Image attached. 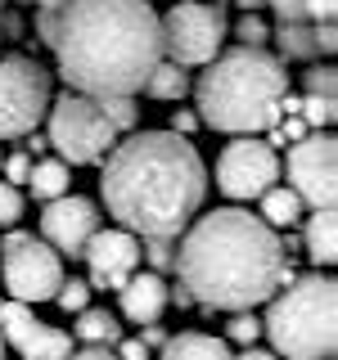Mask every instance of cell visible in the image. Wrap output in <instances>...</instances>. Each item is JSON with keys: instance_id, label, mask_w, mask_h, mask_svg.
Returning <instances> with one entry per match:
<instances>
[{"instance_id": "12", "label": "cell", "mask_w": 338, "mask_h": 360, "mask_svg": "<svg viewBox=\"0 0 338 360\" xmlns=\"http://www.w3.org/2000/svg\"><path fill=\"white\" fill-rule=\"evenodd\" d=\"M0 338H5L23 360H68L77 352L73 333L37 320L32 307H23V302H14V297L0 302Z\"/></svg>"}, {"instance_id": "22", "label": "cell", "mask_w": 338, "mask_h": 360, "mask_svg": "<svg viewBox=\"0 0 338 360\" xmlns=\"http://www.w3.org/2000/svg\"><path fill=\"white\" fill-rule=\"evenodd\" d=\"M270 41H275V59H298V63L315 59L311 22H280V27L270 32Z\"/></svg>"}, {"instance_id": "4", "label": "cell", "mask_w": 338, "mask_h": 360, "mask_svg": "<svg viewBox=\"0 0 338 360\" xmlns=\"http://www.w3.org/2000/svg\"><path fill=\"white\" fill-rule=\"evenodd\" d=\"M194 112L203 127L225 135H262L280 122V99L289 95L284 59L270 50L234 45L203 63V77L194 86Z\"/></svg>"}, {"instance_id": "29", "label": "cell", "mask_w": 338, "mask_h": 360, "mask_svg": "<svg viewBox=\"0 0 338 360\" xmlns=\"http://www.w3.org/2000/svg\"><path fill=\"white\" fill-rule=\"evenodd\" d=\"M23 212H27V198H23V189L0 180V230H9V225H23Z\"/></svg>"}, {"instance_id": "6", "label": "cell", "mask_w": 338, "mask_h": 360, "mask_svg": "<svg viewBox=\"0 0 338 360\" xmlns=\"http://www.w3.org/2000/svg\"><path fill=\"white\" fill-rule=\"evenodd\" d=\"M45 140L68 167H99L118 144V131L99 112V99L63 90V95H50V108H45Z\"/></svg>"}, {"instance_id": "2", "label": "cell", "mask_w": 338, "mask_h": 360, "mask_svg": "<svg viewBox=\"0 0 338 360\" xmlns=\"http://www.w3.org/2000/svg\"><path fill=\"white\" fill-rule=\"evenodd\" d=\"M50 50L77 95H140L163 59V27L149 0H68Z\"/></svg>"}, {"instance_id": "5", "label": "cell", "mask_w": 338, "mask_h": 360, "mask_svg": "<svg viewBox=\"0 0 338 360\" xmlns=\"http://www.w3.org/2000/svg\"><path fill=\"white\" fill-rule=\"evenodd\" d=\"M262 333L284 360H334L338 352V279L307 270L270 292Z\"/></svg>"}, {"instance_id": "45", "label": "cell", "mask_w": 338, "mask_h": 360, "mask_svg": "<svg viewBox=\"0 0 338 360\" xmlns=\"http://www.w3.org/2000/svg\"><path fill=\"white\" fill-rule=\"evenodd\" d=\"M32 5H37V9H63L68 0H32Z\"/></svg>"}, {"instance_id": "26", "label": "cell", "mask_w": 338, "mask_h": 360, "mask_svg": "<svg viewBox=\"0 0 338 360\" xmlns=\"http://www.w3.org/2000/svg\"><path fill=\"white\" fill-rule=\"evenodd\" d=\"M140 262H149L154 275H167L176 266V239H140Z\"/></svg>"}, {"instance_id": "21", "label": "cell", "mask_w": 338, "mask_h": 360, "mask_svg": "<svg viewBox=\"0 0 338 360\" xmlns=\"http://www.w3.org/2000/svg\"><path fill=\"white\" fill-rule=\"evenodd\" d=\"M257 202H262V212H257V217H262L270 230H289V225H298L302 212H307V207H302V198L293 194L289 185H270Z\"/></svg>"}, {"instance_id": "9", "label": "cell", "mask_w": 338, "mask_h": 360, "mask_svg": "<svg viewBox=\"0 0 338 360\" xmlns=\"http://www.w3.org/2000/svg\"><path fill=\"white\" fill-rule=\"evenodd\" d=\"M280 172L284 185L302 198V207H334L338 198V140L334 131H311L298 144H289Z\"/></svg>"}, {"instance_id": "33", "label": "cell", "mask_w": 338, "mask_h": 360, "mask_svg": "<svg viewBox=\"0 0 338 360\" xmlns=\"http://www.w3.org/2000/svg\"><path fill=\"white\" fill-rule=\"evenodd\" d=\"M113 356L118 360H154V352L140 342V338H118V342H113Z\"/></svg>"}, {"instance_id": "37", "label": "cell", "mask_w": 338, "mask_h": 360, "mask_svg": "<svg viewBox=\"0 0 338 360\" xmlns=\"http://www.w3.org/2000/svg\"><path fill=\"white\" fill-rule=\"evenodd\" d=\"M54 27H59V9H37V37H41V45H54Z\"/></svg>"}, {"instance_id": "15", "label": "cell", "mask_w": 338, "mask_h": 360, "mask_svg": "<svg viewBox=\"0 0 338 360\" xmlns=\"http://www.w3.org/2000/svg\"><path fill=\"white\" fill-rule=\"evenodd\" d=\"M118 307H122V320L154 324L167 311V279L154 275V270H135L127 284L118 288Z\"/></svg>"}, {"instance_id": "18", "label": "cell", "mask_w": 338, "mask_h": 360, "mask_svg": "<svg viewBox=\"0 0 338 360\" xmlns=\"http://www.w3.org/2000/svg\"><path fill=\"white\" fill-rule=\"evenodd\" d=\"M189 68H180V63H172V59H158V68L149 77H144V86H140V95H149V99H158V104H180V99L189 95Z\"/></svg>"}, {"instance_id": "27", "label": "cell", "mask_w": 338, "mask_h": 360, "mask_svg": "<svg viewBox=\"0 0 338 360\" xmlns=\"http://www.w3.org/2000/svg\"><path fill=\"white\" fill-rule=\"evenodd\" d=\"M90 292H95V288H90L86 279H68V275H63V284H59V292H54L50 302H59V311L77 315V311H86V307H90Z\"/></svg>"}, {"instance_id": "46", "label": "cell", "mask_w": 338, "mask_h": 360, "mask_svg": "<svg viewBox=\"0 0 338 360\" xmlns=\"http://www.w3.org/2000/svg\"><path fill=\"white\" fill-rule=\"evenodd\" d=\"M14 5H18V9H32V0H14Z\"/></svg>"}, {"instance_id": "14", "label": "cell", "mask_w": 338, "mask_h": 360, "mask_svg": "<svg viewBox=\"0 0 338 360\" xmlns=\"http://www.w3.org/2000/svg\"><path fill=\"white\" fill-rule=\"evenodd\" d=\"M82 262L90 266V279H86L90 288L118 292L135 270H140V239H135L131 230H122V225L118 230H104V225H99L82 248Z\"/></svg>"}, {"instance_id": "38", "label": "cell", "mask_w": 338, "mask_h": 360, "mask_svg": "<svg viewBox=\"0 0 338 360\" xmlns=\"http://www.w3.org/2000/svg\"><path fill=\"white\" fill-rule=\"evenodd\" d=\"M275 131L284 135V144H298L302 135H311V127H307L302 117H280V122H275Z\"/></svg>"}, {"instance_id": "3", "label": "cell", "mask_w": 338, "mask_h": 360, "mask_svg": "<svg viewBox=\"0 0 338 360\" xmlns=\"http://www.w3.org/2000/svg\"><path fill=\"white\" fill-rule=\"evenodd\" d=\"M176 248V275L203 311H253L280 288L284 248L280 230L244 207H212L185 225Z\"/></svg>"}, {"instance_id": "7", "label": "cell", "mask_w": 338, "mask_h": 360, "mask_svg": "<svg viewBox=\"0 0 338 360\" xmlns=\"http://www.w3.org/2000/svg\"><path fill=\"white\" fill-rule=\"evenodd\" d=\"M163 27V59H172L180 68H203L221 54L225 45V9L221 0H176L167 14H158Z\"/></svg>"}, {"instance_id": "8", "label": "cell", "mask_w": 338, "mask_h": 360, "mask_svg": "<svg viewBox=\"0 0 338 360\" xmlns=\"http://www.w3.org/2000/svg\"><path fill=\"white\" fill-rule=\"evenodd\" d=\"M54 95V72L27 54L0 59V140H23L45 122Z\"/></svg>"}, {"instance_id": "44", "label": "cell", "mask_w": 338, "mask_h": 360, "mask_svg": "<svg viewBox=\"0 0 338 360\" xmlns=\"http://www.w3.org/2000/svg\"><path fill=\"white\" fill-rule=\"evenodd\" d=\"M234 360H280L275 352H262V347H244V356H234Z\"/></svg>"}, {"instance_id": "48", "label": "cell", "mask_w": 338, "mask_h": 360, "mask_svg": "<svg viewBox=\"0 0 338 360\" xmlns=\"http://www.w3.org/2000/svg\"><path fill=\"white\" fill-rule=\"evenodd\" d=\"M0 162H5V149H0Z\"/></svg>"}, {"instance_id": "13", "label": "cell", "mask_w": 338, "mask_h": 360, "mask_svg": "<svg viewBox=\"0 0 338 360\" xmlns=\"http://www.w3.org/2000/svg\"><path fill=\"white\" fill-rule=\"evenodd\" d=\"M95 230H99V202L95 198H82L68 189L63 198L41 202V239L59 257H68V262H82V248Z\"/></svg>"}, {"instance_id": "49", "label": "cell", "mask_w": 338, "mask_h": 360, "mask_svg": "<svg viewBox=\"0 0 338 360\" xmlns=\"http://www.w3.org/2000/svg\"><path fill=\"white\" fill-rule=\"evenodd\" d=\"M0 9H5V0H0Z\"/></svg>"}, {"instance_id": "24", "label": "cell", "mask_w": 338, "mask_h": 360, "mask_svg": "<svg viewBox=\"0 0 338 360\" xmlns=\"http://www.w3.org/2000/svg\"><path fill=\"white\" fill-rule=\"evenodd\" d=\"M298 117L307 122L311 131H330L334 117H338V99H325V95H302L298 99Z\"/></svg>"}, {"instance_id": "39", "label": "cell", "mask_w": 338, "mask_h": 360, "mask_svg": "<svg viewBox=\"0 0 338 360\" xmlns=\"http://www.w3.org/2000/svg\"><path fill=\"white\" fill-rule=\"evenodd\" d=\"M167 338H172V333H167V329H163V324H158V320H154V324H140V342L149 347V352H154V347H163Z\"/></svg>"}, {"instance_id": "30", "label": "cell", "mask_w": 338, "mask_h": 360, "mask_svg": "<svg viewBox=\"0 0 338 360\" xmlns=\"http://www.w3.org/2000/svg\"><path fill=\"white\" fill-rule=\"evenodd\" d=\"M225 338H230V342H239V347H253L257 338H262V320H257L253 311H234L230 324H225Z\"/></svg>"}, {"instance_id": "35", "label": "cell", "mask_w": 338, "mask_h": 360, "mask_svg": "<svg viewBox=\"0 0 338 360\" xmlns=\"http://www.w3.org/2000/svg\"><path fill=\"white\" fill-rule=\"evenodd\" d=\"M266 9L280 22H307V18H302V0H266Z\"/></svg>"}, {"instance_id": "25", "label": "cell", "mask_w": 338, "mask_h": 360, "mask_svg": "<svg viewBox=\"0 0 338 360\" xmlns=\"http://www.w3.org/2000/svg\"><path fill=\"white\" fill-rule=\"evenodd\" d=\"M225 37H234L239 45H253V50H266L270 22H266L262 14H239V22H234V27H225Z\"/></svg>"}, {"instance_id": "17", "label": "cell", "mask_w": 338, "mask_h": 360, "mask_svg": "<svg viewBox=\"0 0 338 360\" xmlns=\"http://www.w3.org/2000/svg\"><path fill=\"white\" fill-rule=\"evenodd\" d=\"M158 360H234V356L221 338H212L203 329H185V333L167 338V342L158 347Z\"/></svg>"}, {"instance_id": "43", "label": "cell", "mask_w": 338, "mask_h": 360, "mask_svg": "<svg viewBox=\"0 0 338 360\" xmlns=\"http://www.w3.org/2000/svg\"><path fill=\"white\" fill-rule=\"evenodd\" d=\"M234 9H239V14H262L266 9V0H230Z\"/></svg>"}, {"instance_id": "47", "label": "cell", "mask_w": 338, "mask_h": 360, "mask_svg": "<svg viewBox=\"0 0 338 360\" xmlns=\"http://www.w3.org/2000/svg\"><path fill=\"white\" fill-rule=\"evenodd\" d=\"M0 360H5V338H0Z\"/></svg>"}, {"instance_id": "31", "label": "cell", "mask_w": 338, "mask_h": 360, "mask_svg": "<svg viewBox=\"0 0 338 360\" xmlns=\"http://www.w3.org/2000/svg\"><path fill=\"white\" fill-rule=\"evenodd\" d=\"M32 162H37V158H32L27 149H14V153H5V162H0V176H5V185H27V176H32Z\"/></svg>"}, {"instance_id": "28", "label": "cell", "mask_w": 338, "mask_h": 360, "mask_svg": "<svg viewBox=\"0 0 338 360\" xmlns=\"http://www.w3.org/2000/svg\"><path fill=\"white\" fill-rule=\"evenodd\" d=\"M302 86H307V95H325V99H338V72L334 63H315L302 72Z\"/></svg>"}, {"instance_id": "23", "label": "cell", "mask_w": 338, "mask_h": 360, "mask_svg": "<svg viewBox=\"0 0 338 360\" xmlns=\"http://www.w3.org/2000/svg\"><path fill=\"white\" fill-rule=\"evenodd\" d=\"M99 112L113 122L118 135L140 127V104H135V95H104V99H99Z\"/></svg>"}, {"instance_id": "36", "label": "cell", "mask_w": 338, "mask_h": 360, "mask_svg": "<svg viewBox=\"0 0 338 360\" xmlns=\"http://www.w3.org/2000/svg\"><path fill=\"white\" fill-rule=\"evenodd\" d=\"M203 127V122H199V112L194 108H172V127H167V131H176V135H194Z\"/></svg>"}, {"instance_id": "34", "label": "cell", "mask_w": 338, "mask_h": 360, "mask_svg": "<svg viewBox=\"0 0 338 360\" xmlns=\"http://www.w3.org/2000/svg\"><path fill=\"white\" fill-rule=\"evenodd\" d=\"M311 37H315V54H334L338 50V27L334 22H311Z\"/></svg>"}, {"instance_id": "19", "label": "cell", "mask_w": 338, "mask_h": 360, "mask_svg": "<svg viewBox=\"0 0 338 360\" xmlns=\"http://www.w3.org/2000/svg\"><path fill=\"white\" fill-rule=\"evenodd\" d=\"M23 189H32V198H37V202L63 198L68 189H73V167H68L63 158H37V162H32V176H27V185H23Z\"/></svg>"}, {"instance_id": "10", "label": "cell", "mask_w": 338, "mask_h": 360, "mask_svg": "<svg viewBox=\"0 0 338 360\" xmlns=\"http://www.w3.org/2000/svg\"><path fill=\"white\" fill-rule=\"evenodd\" d=\"M270 185H280V153L262 135H234L217 158V189L230 202H257Z\"/></svg>"}, {"instance_id": "41", "label": "cell", "mask_w": 338, "mask_h": 360, "mask_svg": "<svg viewBox=\"0 0 338 360\" xmlns=\"http://www.w3.org/2000/svg\"><path fill=\"white\" fill-rule=\"evenodd\" d=\"M23 140H27V144H23V149H27L32 158H45V149H50V140H45V135H37V131H27V135H23Z\"/></svg>"}, {"instance_id": "11", "label": "cell", "mask_w": 338, "mask_h": 360, "mask_svg": "<svg viewBox=\"0 0 338 360\" xmlns=\"http://www.w3.org/2000/svg\"><path fill=\"white\" fill-rule=\"evenodd\" d=\"M0 279H5V292L23 307H37V302H50L63 284V257L54 252L45 239H27L9 252H0Z\"/></svg>"}, {"instance_id": "40", "label": "cell", "mask_w": 338, "mask_h": 360, "mask_svg": "<svg viewBox=\"0 0 338 360\" xmlns=\"http://www.w3.org/2000/svg\"><path fill=\"white\" fill-rule=\"evenodd\" d=\"M68 360H118V356H113V347H82V352H73Z\"/></svg>"}, {"instance_id": "1", "label": "cell", "mask_w": 338, "mask_h": 360, "mask_svg": "<svg viewBox=\"0 0 338 360\" xmlns=\"http://www.w3.org/2000/svg\"><path fill=\"white\" fill-rule=\"evenodd\" d=\"M99 194L135 239H176L208 202V167L189 135L135 131L99 162Z\"/></svg>"}, {"instance_id": "42", "label": "cell", "mask_w": 338, "mask_h": 360, "mask_svg": "<svg viewBox=\"0 0 338 360\" xmlns=\"http://www.w3.org/2000/svg\"><path fill=\"white\" fill-rule=\"evenodd\" d=\"M167 302H176V311H185V307H194V297H189V288H185V284H176V288H167Z\"/></svg>"}, {"instance_id": "16", "label": "cell", "mask_w": 338, "mask_h": 360, "mask_svg": "<svg viewBox=\"0 0 338 360\" xmlns=\"http://www.w3.org/2000/svg\"><path fill=\"white\" fill-rule=\"evenodd\" d=\"M302 252L315 270H330L338 262V221H334V207H311L307 225H302Z\"/></svg>"}, {"instance_id": "32", "label": "cell", "mask_w": 338, "mask_h": 360, "mask_svg": "<svg viewBox=\"0 0 338 360\" xmlns=\"http://www.w3.org/2000/svg\"><path fill=\"white\" fill-rule=\"evenodd\" d=\"M302 18L307 22H334L338 18V0H302Z\"/></svg>"}, {"instance_id": "20", "label": "cell", "mask_w": 338, "mask_h": 360, "mask_svg": "<svg viewBox=\"0 0 338 360\" xmlns=\"http://www.w3.org/2000/svg\"><path fill=\"white\" fill-rule=\"evenodd\" d=\"M122 338V320L104 307H86L77 311V324H73V342H86V347H113Z\"/></svg>"}]
</instances>
